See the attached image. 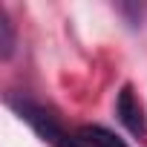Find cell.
Wrapping results in <instances>:
<instances>
[{
    "mask_svg": "<svg viewBox=\"0 0 147 147\" xmlns=\"http://www.w3.org/2000/svg\"><path fill=\"white\" fill-rule=\"evenodd\" d=\"M9 107H12L46 144H52V147H81L78 133H69V130L58 121V115H52L46 107H40V104H35V101H29V98H23V101L9 98Z\"/></svg>",
    "mask_w": 147,
    "mask_h": 147,
    "instance_id": "cell-1",
    "label": "cell"
},
{
    "mask_svg": "<svg viewBox=\"0 0 147 147\" xmlns=\"http://www.w3.org/2000/svg\"><path fill=\"white\" fill-rule=\"evenodd\" d=\"M115 113H118V121H121L138 141L147 138V115H144V107H141V101H138V95H136V90H133L130 84L121 87V92H118V98H115Z\"/></svg>",
    "mask_w": 147,
    "mask_h": 147,
    "instance_id": "cell-2",
    "label": "cell"
},
{
    "mask_svg": "<svg viewBox=\"0 0 147 147\" xmlns=\"http://www.w3.org/2000/svg\"><path fill=\"white\" fill-rule=\"evenodd\" d=\"M78 133V141L81 147H127L124 138H118L113 130L101 127V124H84L75 130Z\"/></svg>",
    "mask_w": 147,
    "mask_h": 147,
    "instance_id": "cell-3",
    "label": "cell"
},
{
    "mask_svg": "<svg viewBox=\"0 0 147 147\" xmlns=\"http://www.w3.org/2000/svg\"><path fill=\"white\" fill-rule=\"evenodd\" d=\"M15 43H18V35H15V23L9 18V12L0 6V58L9 61L12 52H15Z\"/></svg>",
    "mask_w": 147,
    "mask_h": 147,
    "instance_id": "cell-4",
    "label": "cell"
}]
</instances>
